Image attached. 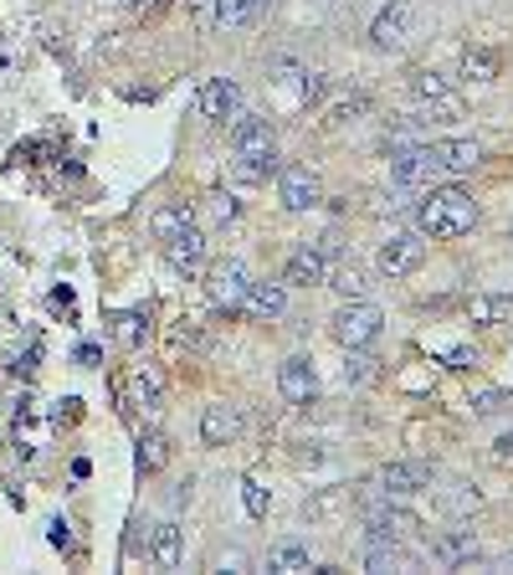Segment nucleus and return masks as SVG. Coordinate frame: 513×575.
I'll return each mask as SVG.
<instances>
[{"label":"nucleus","mask_w":513,"mask_h":575,"mask_svg":"<svg viewBox=\"0 0 513 575\" xmlns=\"http://www.w3.org/2000/svg\"><path fill=\"white\" fill-rule=\"evenodd\" d=\"M441 160V175H468L472 164L483 160V149L472 145V139H447V145H431Z\"/></svg>","instance_id":"obj_20"},{"label":"nucleus","mask_w":513,"mask_h":575,"mask_svg":"<svg viewBox=\"0 0 513 575\" xmlns=\"http://www.w3.org/2000/svg\"><path fill=\"white\" fill-rule=\"evenodd\" d=\"M154 565H160V571H175L180 565V524L175 519L154 524Z\"/></svg>","instance_id":"obj_23"},{"label":"nucleus","mask_w":513,"mask_h":575,"mask_svg":"<svg viewBox=\"0 0 513 575\" xmlns=\"http://www.w3.org/2000/svg\"><path fill=\"white\" fill-rule=\"evenodd\" d=\"M365 530H370V540H406L416 530V514L391 509V499H375V503H365Z\"/></svg>","instance_id":"obj_10"},{"label":"nucleus","mask_w":513,"mask_h":575,"mask_svg":"<svg viewBox=\"0 0 513 575\" xmlns=\"http://www.w3.org/2000/svg\"><path fill=\"white\" fill-rule=\"evenodd\" d=\"M493 462H499V468H513V432H503L499 443H493Z\"/></svg>","instance_id":"obj_34"},{"label":"nucleus","mask_w":513,"mask_h":575,"mask_svg":"<svg viewBox=\"0 0 513 575\" xmlns=\"http://www.w3.org/2000/svg\"><path fill=\"white\" fill-rule=\"evenodd\" d=\"M323 283H329V288H339V294H344V298H365V288H370V283H365V273H360V267H354V263L329 267V278H323Z\"/></svg>","instance_id":"obj_26"},{"label":"nucleus","mask_w":513,"mask_h":575,"mask_svg":"<svg viewBox=\"0 0 513 575\" xmlns=\"http://www.w3.org/2000/svg\"><path fill=\"white\" fill-rule=\"evenodd\" d=\"M278 391L288 401H293V406H308V401L319 396V381H313V365H308V360H288V365L278 370Z\"/></svg>","instance_id":"obj_17"},{"label":"nucleus","mask_w":513,"mask_h":575,"mask_svg":"<svg viewBox=\"0 0 513 575\" xmlns=\"http://www.w3.org/2000/svg\"><path fill=\"white\" fill-rule=\"evenodd\" d=\"M499 406H503V396H499V391H483V396L472 401V412H478V416H493V412H499Z\"/></svg>","instance_id":"obj_35"},{"label":"nucleus","mask_w":513,"mask_h":575,"mask_svg":"<svg viewBox=\"0 0 513 575\" xmlns=\"http://www.w3.org/2000/svg\"><path fill=\"white\" fill-rule=\"evenodd\" d=\"M164 257H170V267H180V273H201L205 257H211V242H205L201 226H185V232H175L164 242Z\"/></svg>","instance_id":"obj_11"},{"label":"nucleus","mask_w":513,"mask_h":575,"mask_svg":"<svg viewBox=\"0 0 513 575\" xmlns=\"http://www.w3.org/2000/svg\"><path fill=\"white\" fill-rule=\"evenodd\" d=\"M365 571H410V550H406V540H370Z\"/></svg>","instance_id":"obj_22"},{"label":"nucleus","mask_w":513,"mask_h":575,"mask_svg":"<svg viewBox=\"0 0 513 575\" xmlns=\"http://www.w3.org/2000/svg\"><path fill=\"white\" fill-rule=\"evenodd\" d=\"M329 278V257H323L319 247H303L288 257V267H282V283H293V288H313V283Z\"/></svg>","instance_id":"obj_16"},{"label":"nucleus","mask_w":513,"mask_h":575,"mask_svg":"<svg viewBox=\"0 0 513 575\" xmlns=\"http://www.w3.org/2000/svg\"><path fill=\"white\" fill-rule=\"evenodd\" d=\"M381 493L385 499H410V493H421L426 488V468L421 462H391V468H381Z\"/></svg>","instance_id":"obj_14"},{"label":"nucleus","mask_w":513,"mask_h":575,"mask_svg":"<svg viewBox=\"0 0 513 575\" xmlns=\"http://www.w3.org/2000/svg\"><path fill=\"white\" fill-rule=\"evenodd\" d=\"M201 114L205 118H236L242 114V88H236L232 77H211L201 88Z\"/></svg>","instance_id":"obj_15"},{"label":"nucleus","mask_w":513,"mask_h":575,"mask_svg":"<svg viewBox=\"0 0 513 575\" xmlns=\"http://www.w3.org/2000/svg\"><path fill=\"white\" fill-rule=\"evenodd\" d=\"M205 216H211L216 226L236 222V195L232 191H211V195H205Z\"/></svg>","instance_id":"obj_30"},{"label":"nucleus","mask_w":513,"mask_h":575,"mask_svg":"<svg viewBox=\"0 0 513 575\" xmlns=\"http://www.w3.org/2000/svg\"><path fill=\"white\" fill-rule=\"evenodd\" d=\"M242 503H247L252 519H267V488L257 478H242Z\"/></svg>","instance_id":"obj_32"},{"label":"nucleus","mask_w":513,"mask_h":575,"mask_svg":"<svg viewBox=\"0 0 513 575\" xmlns=\"http://www.w3.org/2000/svg\"><path fill=\"white\" fill-rule=\"evenodd\" d=\"M509 313H513V298H472L468 304L472 324H499V319H509Z\"/></svg>","instance_id":"obj_28"},{"label":"nucleus","mask_w":513,"mask_h":575,"mask_svg":"<svg viewBox=\"0 0 513 575\" xmlns=\"http://www.w3.org/2000/svg\"><path fill=\"white\" fill-rule=\"evenodd\" d=\"M267 571L303 575V571H313V555H308L303 540H282V545H272V555H267Z\"/></svg>","instance_id":"obj_21"},{"label":"nucleus","mask_w":513,"mask_h":575,"mask_svg":"<svg viewBox=\"0 0 513 575\" xmlns=\"http://www.w3.org/2000/svg\"><path fill=\"white\" fill-rule=\"evenodd\" d=\"M381 324H385V313L375 309L370 298H350V304L334 313V340L344 344V350H365V344L381 340Z\"/></svg>","instance_id":"obj_3"},{"label":"nucleus","mask_w":513,"mask_h":575,"mask_svg":"<svg viewBox=\"0 0 513 575\" xmlns=\"http://www.w3.org/2000/svg\"><path fill=\"white\" fill-rule=\"evenodd\" d=\"M67 540H73V534H67V524H62V519H52V545H67Z\"/></svg>","instance_id":"obj_36"},{"label":"nucleus","mask_w":513,"mask_h":575,"mask_svg":"<svg viewBox=\"0 0 513 575\" xmlns=\"http://www.w3.org/2000/svg\"><path fill=\"white\" fill-rule=\"evenodd\" d=\"M247 283H252L247 267L226 257V263H216L211 273H205V294H211V304H216V309L236 313V309H242V298H247Z\"/></svg>","instance_id":"obj_5"},{"label":"nucleus","mask_w":513,"mask_h":575,"mask_svg":"<svg viewBox=\"0 0 513 575\" xmlns=\"http://www.w3.org/2000/svg\"><path fill=\"white\" fill-rule=\"evenodd\" d=\"M370 365H375V360H365V354L354 350L350 365H344V381H370Z\"/></svg>","instance_id":"obj_33"},{"label":"nucleus","mask_w":513,"mask_h":575,"mask_svg":"<svg viewBox=\"0 0 513 575\" xmlns=\"http://www.w3.org/2000/svg\"><path fill=\"white\" fill-rule=\"evenodd\" d=\"M410 93H416V104H421L426 114H441V118L462 114V98H457V93L447 88V77H437V73H416L410 77Z\"/></svg>","instance_id":"obj_9"},{"label":"nucleus","mask_w":513,"mask_h":575,"mask_svg":"<svg viewBox=\"0 0 513 575\" xmlns=\"http://www.w3.org/2000/svg\"><path fill=\"white\" fill-rule=\"evenodd\" d=\"M278 195H282V206L293 211H313L323 201V185H319V175L308 170V164H288L282 170V180H278Z\"/></svg>","instance_id":"obj_7"},{"label":"nucleus","mask_w":513,"mask_h":575,"mask_svg":"<svg viewBox=\"0 0 513 575\" xmlns=\"http://www.w3.org/2000/svg\"><path fill=\"white\" fill-rule=\"evenodd\" d=\"M410 26H416V15H410L406 0H396V6H385V11L375 15V26H370V42L381 46V52H400V46L410 42Z\"/></svg>","instance_id":"obj_8"},{"label":"nucleus","mask_w":513,"mask_h":575,"mask_svg":"<svg viewBox=\"0 0 513 575\" xmlns=\"http://www.w3.org/2000/svg\"><path fill=\"white\" fill-rule=\"evenodd\" d=\"M263 11H267V0H216V15H211V26L242 31V26H252V21H257Z\"/></svg>","instance_id":"obj_19"},{"label":"nucleus","mask_w":513,"mask_h":575,"mask_svg":"<svg viewBox=\"0 0 513 575\" xmlns=\"http://www.w3.org/2000/svg\"><path fill=\"white\" fill-rule=\"evenodd\" d=\"M391 180L396 185H437L441 180V160L431 145H410L391 155Z\"/></svg>","instance_id":"obj_4"},{"label":"nucleus","mask_w":513,"mask_h":575,"mask_svg":"<svg viewBox=\"0 0 513 575\" xmlns=\"http://www.w3.org/2000/svg\"><path fill=\"white\" fill-rule=\"evenodd\" d=\"M232 145H236V175H242V180H267V175H272V164H278V145H272V129H267L263 118L236 114Z\"/></svg>","instance_id":"obj_2"},{"label":"nucleus","mask_w":513,"mask_h":575,"mask_svg":"<svg viewBox=\"0 0 513 575\" xmlns=\"http://www.w3.org/2000/svg\"><path fill=\"white\" fill-rule=\"evenodd\" d=\"M462 77H468V83H493V77H499V57H493L488 46H468V52H462Z\"/></svg>","instance_id":"obj_24"},{"label":"nucleus","mask_w":513,"mask_h":575,"mask_svg":"<svg viewBox=\"0 0 513 575\" xmlns=\"http://www.w3.org/2000/svg\"><path fill=\"white\" fill-rule=\"evenodd\" d=\"M170 462V443H164V432H149L145 443H139V468L145 472H160Z\"/></svg>","instance_id":"obj_29"},{"label":"nucleus","mask_w":513,"mask_h":575,"mask_svg":"<svg viewBox=\"0 0 513 575\" xmlns=\"http://www.w3.org/2000/svg\"><path fill=\"white\" fill-rule=\"evenodd\" d=\"M437 565H468L472 555H478V534L468 530V524H452V530H441L437 540H431V550H426Z\"/></svg>","instance_id":"obj_12"},{"label":"nucleus","mask_w":513,"mask_h":575,"mask_svg":"<svg viewBox=\"0 0 513 575\" xmlns=\"http://www.w3.org/2000/svg\"><path fill=\"white\" fill-rule=\"evenodd\" d=\"M133 406L145 416H160L164 412V396H160V381H154V370H139L133 375Z\"/></svg>","instance_id":"obj_25"},{"label":"nucleus","mask_w":513,"mask_h":575,"mask_svg":"<svg viewBox=\"0 0 513 575\" xmlns=\"http://www.w3.org/2000/svg\"><path fill=\"white\" fill-rule=\"evenodd\" d=\"M185 226H191V211L185 206H160L154 216H149V232L160 236V242H170V236L185 232Z\"/></svg>","instance_id":"obj_27"},{"label":"nucleus","mask_w":513,"mask_h":575,"mask_svg":"<svg viewBox=\"0 0 513 575\" xmlns=\"http://www.w3.org/2000/svg\"><path fill=\"white\" fill-rule=\"evenodd\" d=\"M242 309L257 313V319H278V313L288 309V283H247Z\"/></svg>","instance_id":"obj_18"},{"label":"nucleus","mask_w":513,"mask_h":575,"mask_svg":"<svg viewBox=\"0 0 513 575\" xmlns=\"http://www.w3.org/2000/svg\"><path fill=\"white\" fill-rule=\"evenodd\" d=\"M236 432H242V412H236V406H226V401H211V406L201 412V437L211 447H226Z\"/></svg>","instance_id":"obj_13"},{"label":"nucleus","mask_w":513,"mask_h":575,"mask_svg":"<svg viewBox=\"0 0 513 575\" xmlns=\"http://www.w3.org/2000/svg\"><path fill=\"white\" fill-rule=\"evenodd\" d=\"M421 263H426V242L421 236H410V232L391 236V242L375 252V267H381L385 278H406V273H416Z\"/></svg>","instance_id":"obj_6"},{"label":"nucleus","mask_w":513,"mask_h":575,"mask_svg":"<svg viewBox=\"0 0 513 575\" xmlns=\"http://www.w3.org/2000/svg\"><path fill=\"white\" fill-rule=\"evenodd\" d=\"M478 503H483V493H478V488H468V483L447 488V509H452V514H472Z\"/></svg>","instance_id":"obj_31"},{"label":"nucleus","mask_w":513,"mask_h":575,"mask_svg":"<svg viewBox=\"0 0 513 575\" xmlns=\"http://www.w3.org/2000/svg\"><path fill=\"white\" fill-rule=\"evenodd\" d=\"M472 222H478V206H472V195H462L457 185H431V191L416 201V226H421L426 236H462L472 232Z\"/></svg>","instance_id":"obj_1"}]
</instances>
